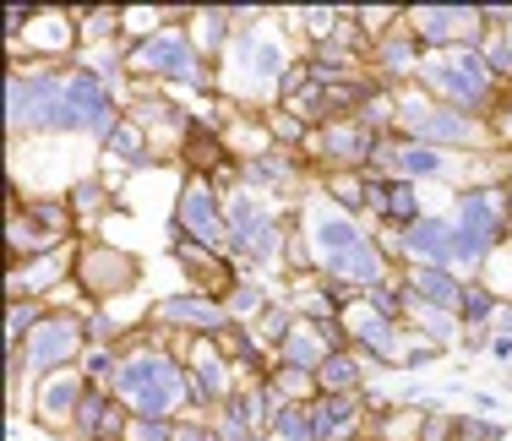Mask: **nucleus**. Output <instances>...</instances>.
<instances>
[{
    "mask_svg": "<svg viewBox=\"0 0 512 441\" xmlns=\"http://www.w3.org/2000/svg\"><path fill=\"white\" fill-rule=\"evenodd\" d=\"M77 278L88 284L93 294H115V289H126L131 278H137V267H131V256H120V251H88L77 262Z\"/></svg>",
    "mask_w": 512,
    "mask_h": 441,
    "instance_id": "6",
    "label": "nucleus"
},
{
    "mask_svg": "<svg viewBox=\"0 0 512 441\" xmlns=\"http://www.w3.org/2000/svg\"><path fill=\"white\" fill-rule=\"evenodd\" d=\"M502 126H507V137H512V115H507V120H502Z\"/></svg>",
    "mask_w": 512,
    "mask_h": 441,
    "instance_id": "34",
    "label": "nucleus"
},
{
    "mask_svg": "<svg viewBox=\"0 0 512 441\" xmlns=\"http://www.w3.org/2000/svg\"><path fill=\"white\" fill-rule=\"evenodd\" d=\"M507 218H512V196H507Z\"/></svg>",
    "mask_w": 512,
    "mask_h": 441,
    "instance_id": "35",
    "label": "nucleus"
},
{
    "mask_svg": "<svg viewBox=\"0 0 512 441\" xmlns=\"http://www.w3.org/2000/svg\"><path fill=\"white\" fill-rule=\"evenodd\" d=\"M278 137L295 142V137H300V120H295V115H278Z\"/></svg>",
    "mask_w": 512,
    "mask_h": 441,
    "instance_id": "31",
    "label": "nucleus"
},
{
    "mask_svg": "<svg viewBox=\"0 0 512 441\" xmlns=\"http://www.w3.org/2000/svg\"><path fill=\"white\" fill-rule=\"evenodd\" d=\"M311 425H316V441H344L355 431V398L349 392H333L311 409Z\"/></svg>",
    "mask_w": 512,
    "mask_h": 441,
    "instance_id": "8",
    "label": "nucleus"
},
{
    "mask_svg": "<svg viewBox=\"0 0 512 441\" xmlns=\"http://www.w3.org/2000/svg\"><path fill=\"white\" fill-rule=\"evenodd\" d=\"M256 305H262V300H256V289H235V311H256Z\"/></svg>",
    "mask_w": 512,
    "mask_h": 441,
    "instance_id": "32",
    "label": "nucleus"
},
{
    "mask_svg": "<svg viewBox=\"0 0 512 441\" xmlns=\"http://www.w3.org/2000/svg\"><path fill=\"white\" fill-rule=\"evenodd\" d=\"M22 327H33V305H17V311H11V338H22Z\"/></svg>",
    "mask_w": 512,
    "mask_h": 441,
    "instance_id": "29",
    "label": "nucleus"
},
{
    "mask_svg": "<svg viewBox=\"0 0 512 441\" xmlns=\"http://www.w3.org/2000/svg\"><path fill=\"white\" fill-rule=\"evenodd\" d=\"M273 436H278V441H316V425H311L300 409H284V414L273 420Z\"/></svg>",
    "mask_w": 512,
    "mask_h": 441,
    "instance_id": "21",
    "label": "nucleus"
},
{
    "mask_svg": "<svg viewBox=\"0 0 512 441\" xmlns=\"http://www.w3.org/2000/svg\"><path fill=\"white\" fill-rule=\"evenodd\" d=\"M474 22H480L474 11H414V33H420V39H431V44L458 39V33H469Z\"/></svg>",
    "mask_w": 512,
    "mask_h": 441,
    "instance_id": "10",
    "label": "nucleus"
},
{
    "mask_svg": "<svg viewBox=\"0 0 512 441\" xmlns=\"http://www.w3.org/2000/svg\"><path fill=\"white\" fill-rule=\"evenodd\" d=\"M131 66L137 71H164V77H186V82H207L197 71V55H191L186 39H175V33H164V39H148L131 55Z\"/></svg>",
    "mask_w": 512,
    "mask_h": 441,
    "instance_id": "4",
    "label": "nucleus"
},
{
    "mask_svg": "<svg viewBox=\"0 0 512 441\" xmlns=\"http://www.w3.org/2000/svg\"><path fill=\"white\" fill-rule=\"evenodd\" d=\"M137 441H169V431H164L158 420H142V425H137Z\"/></svg>",
    "mask_w": 512,
    "mask_h": 441,
    "instance_id": "30",
    "label": "nucleus"
},
{
    "mask_svg": "<svg viewBox=\"0 0 512 441\" xmlns=\"http://www.w3.org/2000/svg\"><path fill=\"white\" fill-rule=\"evenodd\" d=\"M109 147H115L120 158H142V137H137V126H115V131H109Z\"/></svg>",
    "mask_w": 512,
    "mask_h": 441,
    "instance_id": "25",
    "label": "nucleus"
},
{
    "mask_svg": "<svg viewBox=\"0 0 512 441\" xmlns=\"http://www.w3.org/2000/svg\"><path fill=\"white\" fill-rule=\"evenodd\" d=\"M485 66H491V71H512V49L502 39H491V49H485Z\"/></svg>",
    "mask_w": 512,
    "mask_h": 441,
    "instance_id": "27",
    "label": "nucleus"
},
{
    "mask_svg": "<svg viewBox=\"0 0 512 441\" xmlns=\"http://www.w3.org/2000/svg\"><path fill=\"white\" fill-rule=\"evenodd\" d=\"M71 409H82V387H77V376H55V382L44 387V414H50V420H66Z\"/></svg>",
    "mask_w": 512,
    "mask_h": 441,
    "instance_id": "17",
    "label": "nucleus"
},
{
    "mask_svg": "<svg viewBox=\"0 0 512 441\" xmlns=\"http://www.w3.org/2000/svg\"><path fill=\"white\" fill-rule=\"evenodd\" d=\"M60 126H93V131H115L109 126V93L93 77H60Z\"/></svg>",
    "mask_w": 512,
    "mask_h": 441,
    "instance_id": "3",
    "label": "nucleus"
},
{
    "mask_svg": "<svg viewBox=\"0 0 512 441\" xmlns=\"http://www.w3.org/2000/svg\"><path fill=\"white\" fill-rule=\"evenodd\" d=\"M463 316H469V322H485V316H491V294L485 289H463Z\"/></svg>",
    "mask_w": 512,
    "mask_h": 441,
    "instance_id": "26",
    "label": "nucleus"
},
{
    "mask_svg": "<svg viewBox=\"0 0 512 441\" xmlns=\"http://www.w3.org/2000/svg\"><path fill=\"white\" fill-rule=\"evenodd\" d=\"M398 169H404V175H436L442 158H436L431 147H398Z\"/></svg>",
    "mask_w": 512,
    "mask_h": 441,
    "instance_id": "22",
    "label": "nucleus"
},
{
    "mask_svg": "<svg viewBox=\"0 0 512 441\" xmlns=\"http://www.w3.org/2000/svg\"><path fill=\"white\" fill-rule=\"evenodd\" d=\"M77 343H82L77 322H71V316H55V322H44L39 333H33L28 365H33V371H50V365H60V360H71V354H77Z\"/></svg>",
    "mask_w": 512,
    "mask_h": 441,
    "instance_id": "5",
    "label": "nucleus"
},
{
    "mask_svg": "<svg viewBox=\"0 0 512 441\" xmlns=\"http://www.w3.org/2000/svg\"><path fill=\"white\" fill-rule=\"evenodd\" d=\"M453 229L436 224V218H420V224H409V251L414 256H431V262H447L453 256Z\"/></svg>",
    "mask_w": 512,
    "mask_h": 441,
    "instance_id": "13",
    "label": "nucleus"
},
{
    "mask_svg": "<svg viewBox=\"0 0 512 441\" xmlns=\"http://www.w3.org/2000/svg\"><path fill=\"white\" fill-rule=\"evenodd\" d=\"M77 207H88V213H93V207H99V186H82L77 191Z\"/></svg>",
    "mask_w": 512,
    "mask_h": 441,
    "instance_id": "33",
    "label": "nucleus"
},
{
    "mask_svg": "<svg viewBox=\"0 0 512 441\" xmlns=\"http://www.w3.org/2000/svg\"><path fill=\"white\" fill-rule=\"evenodd\" d=\"M371 207L376 213H387L393 224H420V202H414V191L404 186V180H393V186H371Z\"/></svg>",
    "mask_w": 512,
    "mask_h": 441,
    "instance_id": "14",
    "label": "nucleus"
},
{
    "mask_svg": "<svg viewBox=\"0 0 512 441\" xmlns=\"http://www.w3.org/2000/svg\"><path fill=\"white\" fill-rule=\"evenodd\" d=\"M425 77L436 82L453 104H485V93H491V66H485L480 55H447V60H431L425 66Z\"/></svg>",
    "mask_w": 512,
    "mask_h": 441,
    "instance_id": "2",
    "label": "nucleus"
},
{
    "mask_svg": "<svg viewBox=\"0 0 512 441\" xmlns=\"http://www.w3.org/2000/svg\"><path fill=\"white\" fill-rule=\"evenodd\" d=\"M77 425L88 436H99V441H115L120 436V409L104 398V392H88V398H82V409H77Z\"/></svg>",
    "mask_w": 512,
    "mask_h": 441,
    "instance_id": "11",
    "label": "nucleus"
},
{
    "mask_svg": "<svg viewBox=\"0 0 512 441\" xmlns=\"http://www.w3.org/2000/svg\"><path fill=\"white\" fill-rule=\"evenodd\" d=\"M365 147H371V137H365V131H355V126L327 131V153H333V158H360Z\"/></svg>",
    "mask_w": 512,
    "mask_h": 441,
    "instance_id": "20",
    "label": "nucleus"
},
{
    "mask_svg": "<svg viewBox=\"0 0 512 441\" xmlns=\"http://www.w3.org/2000/svg\"><path fill=\"white\" fill-rule=\"evenodd\" d=\"M224 392V365L213 354H197V398H218Z\"/></svg>",
    "mask_w": 512,
    "mask_h": 441,
    "instance_id": "23",
    "label": "nucleus"
},
{
    "mask_svg": "<svg viewBox=\"0 0 512 441\" xmlns=\"http://www.w3.org/2000/svg\"><path fill=\"white\" fill-rule=\"evenodd\" d=\"M382 60H387V66H393V71H404V66H409V44H404V39H387Z\"/></svg>",
    "mask_w": 512,
    "mask_h": 441,
    "instance_id": "28",
    "label": "nucleus"
},
{
    "mask_svg": "<svg viewBox=\"0 0 512 441\" xmlns=\"http://www.w3.org/2000/svg\"><path fill=\"white\" fill-rule=\"evenodd\" d=\"M409 126L420 131V137H436V142H463L469 137L463 115H442V109H425V104H409Z\"/></svg>",
    "mask_w": 512,
    "mask_h": 441,
    "instance_id": "12",
    "label": "nucleus"
},
{
    "mask_svg": "<svg viewBox=\"0 0 512 441\" xmlns=\"http://www.w3.org/2000/svg\"><path fill=\"white\" fill-rule=\"evenodd\" d=\"M120 392H126L131 403H137L148 420H158V414H169L180 403V392H186V382H180V371L164 360V354H142V360L120 365Z\"/></svg>",
    "mask_w": 512,
    "mask_h": 441,
    "instance_id": "1",
    "label": "nucleus"
},
{
    "mask_svg": "<svg viewBox=\"0 0 512 441\" xmlns=\"http://www.w3.org/2000/svg\"><path fill=\"white\" fill-rule=\"evenodd\" d=\"M414 294H425L431 305H458L463 300V289L442 273V267H414Z\"/></svg>",
    "mask_w": 512,
    "mask_h": 441,
    "instance_id": "15",
    "label": "nucleus"
},
{
    "mask_svg": "<svg viewBox=\"0 0 512 441\" xmlns=\"http://www.w3.org/2000/svg\"><path fill=\"white\" fill-rule=\"evenodd\" d=\"M360 343H371L376 354H393V327H387V316H365V322H360Z\"/></svg>",
    "mask_w": 512,
    "mask_h": 441,
    "instance_id": "24",
    "label": "nucleus"
},
{
    "mask_svg": "<svg viewBox=\"0 0 512 441\" xmlns=\"http://www.w3.org/2000/svg\"><path fill=\"white\" fill-rule=\"evenodd\" d=\"M316 382H322L327 392H349L360 382V371H355V360L349 354H327L322 365H316Z\"/></svg>",
    "mask_w": 512,
    "mask_h": 441,
    "instance_id": "18",
    "label": "nucleus"
},
{
    "mask_svg": "<svg viewBox=\"0 0 512 441\" xmlns=\"http://www.w3.org/2000/svg\"><path fill=\"white\" fill-rule=\"evenodd\" d=\"M158 322H175V327H202V333H224V311L207 300H169L158 305Z\"/></svg>",
    "mask_w": 512,
    "mask_h": 441,
    "instance_id": "9",
    "label": "nucleus"
},
{
    "mask_svg": "<svg viewBox=\"0 0 512 441\" xmlns=\"http://www.w3.org/2000/svg\"><path fill=\"white\" fill-rule=\"evenodd\" d=\"M322 343H327V338H322V327H316V338L306 333V327H300V333H289V338H284V360H289V365H322V360H327Z\"/></svg>",
    "mask_w": 512,
    "mask_h": 441,
    "instance_id": "19",
    "label": "nucleus"
},
{
    "mask_svg": "<svg viewBox=\"0 0 512 441\" xmlns=\"http://www.w3.org/2000/svg\"><path fill=\"white\" fill-rule=\"evenodd\" d=\"M180 224H186L202 245H213L218 235H224V224H218V202H213V191H207L202 180H191L186 196H180Z\"/></svg>",
    "mask_w": 512,
    "mask_h": 441,
    "instance_id": "7",
    "label": "nucleus"
},
{
    "mask_svg": "<svg viewBox=\"0 0 512 441\" xmlns=\"http://www.w3.org/2000/svg\"><path fill=\"white\" fill-rule=\"evenodd\" d=\"M180 262H186L197 278H207V289H224V284H229V267L218 262L207 245H180Z\"/></svg>",
    "mask_w": 512,
    "mask_h": 441,
    "instance_id": "16",
    "label": "nucleus"
}]
</instances>
